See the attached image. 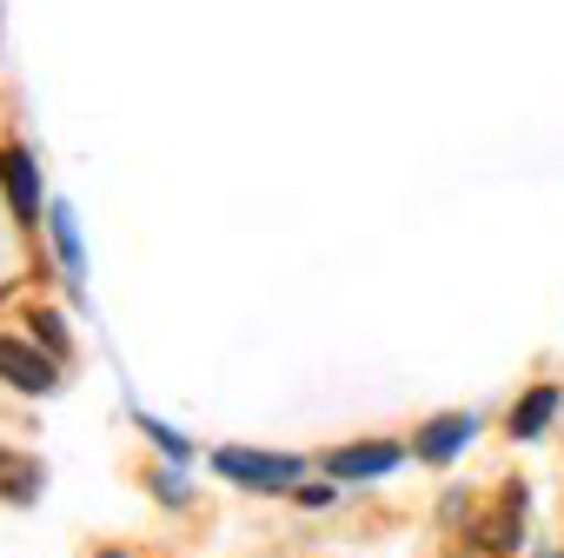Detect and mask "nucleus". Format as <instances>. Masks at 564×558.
<instances>
[{
    "label": "nucleus",
    "instance_id": "nucleus-1",
    "mask_svg": "<svg viewBox=\"0 0 564 558\" xmlns=\"http://www.w3.org/2000/svg\"><path fill=\"white\" fill-rule=\"evenodd\" d=\"M213 465H219L226 479H239V485H259V492L293 485V479H300V459H265V452H239V446H226Z\"/></svg>",
    "mask_w": 564,
    "mask_h": 558
},
{
    "label": "nucleus",
    "instance_id": "nucleus-2",
    "mask_svg": "<svg viewBox=\"0 0 564 558\" xmlns=\"http://www.w3.org/2000/svg\"><path fill=\"white\" fill-rule=\"evenodd\" d=\"M0 379H14L21 393H54V360L28 353L21 340H0Z\"/></svg>",
    "mask_w": 564,
    "mask_h": 558
},
{
    "label": "nucleus",
    "instance_id": "nucleus-3",
    "mask_svg": "<svg viewBox=\"0 0 564 558\" xmlns=\"http://www.w3.org/2000/svg\"><path fill=\"white\" fill-rule=\"evenodd\" d=\"M392 465H399V446H339V452L326 459L333 479H379V472H392Z\"/></svg>",
    "mask_w": 564,
    "mask_h": 558
},
{
    "label": "nucleus",
    "instance_id": "nucleus-4",
    "mask_svg": "<svg viewBox=\"0 0 564 558\" xmlns=\"http://www.w3.org/2000/svg\"><path fill=\"white\" fill-rule=\"evenodd\" d=\"M518 525H524V485H511V492L498 498V512L478 525V545H485V551H511V545H518Z\"/></svg>",
    "mask_w": 564,
    "mask_h": 558
},
{
    "label": "nucleus",
    "instance_id": "nucleus-5",
    "mask_svg": "<svg viewBox=\"0 0 564 558\" xmlns=\"http://www.w3.org/2000/svg\"><path fill=\"white\" fill-rule=\"evenodd\" d=\"M0 186H8V200H14L21 219H34L41 193H34V160H28L21 147H0Z\"/></svg>",
    "mask_w": 564,
    "mask_h": 558
},
{
    "label": "nucleus",
    "instance_id": "nucleus-6",
    "mask_svg": "<svg viewBox=\"0 0 564 558\" xmlns=\"http://www.w3.org/2000/svg\"><path fill=\"white\" fill-rule=\"evenodd\" d=\"M465 439H471V412H445V419H432V426H425L419 452H425V459H452Z\"/></svg>",
    "mask_w": 564,
    "mask_h": 558
},
{
    "label": "nucleus",
    "instance_id": "nucleus-7",
    "mask_svg": "<svg viewBox=\"0 0 564 558\" xmlns=\"http://www.w3.org/2000/svg\"><path fill=\"white\" fill-rule=\"evenodd\" d=\"M0 492H8L14 505H28V498L41 492V465L21 459V452H0Z\"/></svg>",
    "mask_w": 564,
    "mask_h": 558
},
{
    "label": "nucleus",
    "instance_id": "nucleus-8",
    "mask_svg": "<svg viewBox=\"0 0 564 558\" xmlns=\"http://www.w3.org/2000/svg\"><path fill=\"white\" fill-rule=\"evenodd\" d=\"M551 412H557V393H551V386H538L524 406H511V432H518V439H538Z\"/></svg>",
    "mask_w": 564,
    "mask_h": 558
},
{
    "label": "nucleus",
    "instance_id": "nucleus-9",
    "mask_svg": "<svg viewBox=\"0 0 564 558\" xmlns=\"http://www.w3.org/2000/svg\"><path fill=\"white\" fill-rule=\"evenodd\" d=\"M100 558H120V551H100Z\"/></svg>",
    "mask_w": 564,
    "mask_h": 558
}]
</instances>
